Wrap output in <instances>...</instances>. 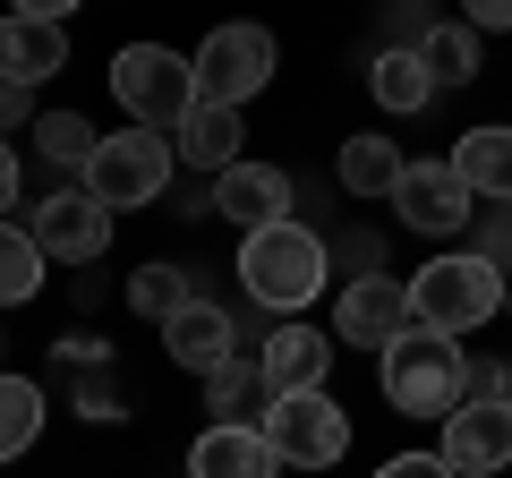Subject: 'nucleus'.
<instances>
[{
    "instance_id": "obj_14",
    "label": "nucleus",
    "mask_w": 512,
    "mask_h": 478,
    "mask_svg": "<svg viewBox=\"0 0 512 478\" xmlns=\"http://www.w3.org/2000/svg\"><path fill=\"white\" fill-rule=\"evenodd\" d=\"M256 359H265L274 393H316V385H325V368H333V333H316V325H299V316H291V325L265 333Z\"/></svg>"
},
{
    "instance_id": "obj_31",
    "label": "nucleus",
    "mask_w": 512,
    "mask_h": 478,
    "mask_svg": "<svg viewBox=\"0 0 512 478\" xmlns=\"http://www.w3.org/2000/svg\"><path fill=\"white\" fill-rule=\"evenodd\" d=\"M461 26L470 35H512V0H461Z\"/></svg>"
},
{
    "instance_id": "obj_4",
    "label": "nucleus",
    "mask_w": 512,
    "mask_h": 478,
    "mask_svg": "<svg viewBox=\"0 0 512 478\" xmlns=\"http://www.w3.org/2000/svg\"><path fill=\"white\" fill-rule=\"evenodd\" d=\"M111 94H120V111L137 120V129H163V137L205 103L197 94V60L163 52V43H128V52L111 60Z\"/></svg>"
},
{
    "instance_id": "obj_16",
    "label": "nucleus",
    "mask_w": 512,
    "mask_h": 478,
    "mask_svg": "<svg viewBox=\"0 0 512 478\" xmlns=\"http://www.w3.org/2000/svg\"><path fill=\"white\" fill-rule=\"evenodd\" d=\"M205 410H214V427H256L265 410H274V376H265V359H222L214 376H205Z\"/></svg>"
},
{
    "instance_id": "obj_17",
    "label": "nucleus",
    "mask_w": 512,
    "mask_h": 478,
    "mask_svg": "<svg viewBox=\"0 0 512 478\" xmlns=\"http://www.w3.org/2000/svg\"><path fill=\"white\" fill-rule=\"evenodd\" d=\"M69 60V35L43 18H0V86H43Z\"/></svg>"
},
{
    "instance_id": "obj_28",
    "label": "nucleus",
    "mask_w": 512,
    "mask_h": 478,
    "mask_svg": "<svg viewBox=\"0 0 512 478\" xmlns=\"http://www.w3.org/2000/svg\"><path fill=\"white\" fill-rule=\"evenodd\" d=\"M478 257H487L495 274H512V205H495V214L478 222Z\"/></svg>"
},
{
    "instance_id": "obj_7",
    "label": "nucleus",
    "mask_w": 512,
    "mask_h": 478,
    "mask_svg": "<svg viewBox=\"0 0 512 478\" xmlns=\"http://www.w3.org/2000/svg\"><path fill=\"white\" fill-rule=\"evenodd\" d=\"M197 94L205 103H248V94H265V77H274V35L265 26H214V35L197 43Z\"/></svg>"
},
{
    "instance_id": "obj_6",
    "label": "nucleus",
    "mask_w": 512,
    "mask_h": 478,
    "mask_svg": "<svg viewBox=\"0 0 512 478\" xmlns=\"http://www.w3.org/2000/svg\"><path fill=\"white\" fill-rule=\"evenodd\" d=\"M171 163H180V146H163V129H120V137H103L94 146V163H86V197L94 205H154L171 188Z\"/></svg>"
},
{
    "instance_id": "obj_13",
    "label": "nucleus",
    "mask_w": 512,
    "mask_h": 478,
    "mask_svg": "<svg viewBox=\"0 0 512 478\" xmlns=\"http://www.w3.org/2000/svg\"><path fill=\"white\" fill-rule=\"evenodd\" d=\"M214 205H222V222H239V231H265V222L291 214V180H282L274 163H231L214 180Z\"/></svg>"
},
{
    "instance_id": "obj_2",
    "label": "nucleus",
    "mask_w": 512,
    "mask_h": 478,
    "mask_svg": "<svg viewBox=\"0 0 512 478\" xmlns=\"http://www.w3.org/2000/svg\"><path fill=\"white\" fill-rule=\"evenodd\" d=\"M461 393H470V359H461L453 333L410 325L402 342H384V402L402 419H453Z\"/></svg>"
},
{
    "instance_id": "obj_9",
    "label": "nucleus",
    "mask_w": 512,
    "mask_h": 478,
    "mask_svg": "<svg viewBox=\"0 0 512 478\" xmlns=\"http://www.w3.org/2000/svg\"><path fill=\"white\" fill-rule=\"evenodd\" d=\"M35 248L52 265H94L111 248V205H94L86 188H60V197L35 205Z\"/></svg>"
},
{
    "instance_id": "obj_12",
    "label": "nucleus",
    "mask_w": 512,
    "mask_h": 478,
    "mask_svg": "<svg viewBox=\"0 0 512 478\" xmlns=\"http://www.w3.org/2000/svg\"><path fill=\"white\" fill-rule=\"evenodd\" d=\"M188 478H282V453L265 444V427H205L188 444Z\"/></svg>"
},
{
    "instance_id": "obj_36",
    "label": "nucleus",
    "mask_w": 512,
    "mask_h": 478,
    "mask_svg": "<svg viewBox=\"0 0 512 478\" xmlns=\"http://www.w3.org/2000/svg\"><path fill=\"white\" fill-rule=\"evenodd\" d=\"M504 316H512V291H504Z\"/></svg>"
},
{
    "instance_id": "obj_3",
    "label": "nucleus",
    "mask_w": 512,
    "mask_h": 478,
    "mask_svg": "<svg viewBox=\"0 0 512 478\" xmlns=\"http://www.w3.org/2000/svg\"><path fill=\"white\" fill-rule=\"evenodd\" d=\"M504 291H512V282L495 274L478 248L436 257L419 282H410V325H427V333H478L495 308H504Z\"/></svg>"
},
{
    "instance_id": "obj_20",
    "label": "nucleus",
    "mask_w": 512,
    "mask_h": 478,
    "mask_svg": "<svg viewBox=\"0 0 512 478\" xmlns=\"http://www.w3.org/2000/svg\"><path fill=\"white\" fill-rule=\"evenodd\" d=\"M453 171L470 180L478 205H512V129H470L453 146Z\"/></svg>"
},
{
    "instance_id": "obj_26",
    "label": "nucleus",
    "mask_w": 512,
    "mask_h": 478,
    "mask_svg": "<svg viewBox=\"0 0 512 478\" xmlns=\"http://www.w3.org/2000/svg\"><path fill=\"white\" fill-rule=\"evenodd\" d=\"M188 299H197V282H188L180 265H137V274H128V308L154 316V325H171Z\"/></svg>"
},
{
    "instance_id": "obj_22",
    "label": "nucleus",
    "mask_w": 512,
    "mask_h": 478,
    "mask_svg": "<svg viewBox=\"0 0 512 478\" xmlns=\"http://www.w3.org/2000/svg\"><path fill=\"white\" fill-rule=\"evenodd\" d=\"M35 146H43V163L86 171V163H94V146H103V129H94L86 111H35Z\"/></svg>"
},
{
    "instance_id": "obj_34",
    "label": "nucleus",
    "mask_w": 512,
    "mask_h": 478,
    "mask_svg": "<svg viewBox=\"0 0 512 478\" xmlns=\"http://www.w3.org/2000/svg\"><path fill=\"white\" fill-rule=\"evenodd\" d=\"M60 359H69V368H77V359H86V368H103V342H94V333H69V342H60Z\"/></svg>"
},
{
    "instance_id": "obj_11",
    "label": "nucleus",
    "mask_w": 512,
    "mask_h": 478,
    "mask_svg": "<svg viewBox=\"0 0 512 478\" xmlns=\"http://www.w3.org/2000/svg\"><path fill=\"white\" fill-rule=\"evenodd\" d=\"M444 461H453L461 478H495L512 461V402H461L453 419H444Z\"/></svg>"
},
{
    "instance_id": "obj_33",
    "label": "nucleus",
    "mask_w": 512,
    "mask_h": 478,
    "mask_svg": "<svg viewBox=\"0 0 512 478\" xmlns=\"http://www.w3.org/2000/svg\"><path fill=\"white\" fill-rule=\"evenodd\" d=\"M69 9H77V0H9V18H43V26H60Z\"/></svg>"
},
{
    "instance_id": "obj_10",
    "label": "nucleus",
    "mask_w": 512,
    "mask_h": 478,
    "mask_svg": "<svg viewBox=\"0 0 512 478\" xmlns=\"http://www.w3.org/2000/svg\"><path fill=\"white\" fill-rule=\"evenodd\" d=\"M333 333L359 350H384L410 333V282L393 274H367V282H342V299H333Z\"/></svg>"
},
{
    "instance_id": "obj_15",
    "label": "nucleus",
    "mask_w": 512,
    "mask_h": 478,
    "mask_svg": "<svg viewBox=\"0 0 512 478\" xmlns=\"http://www.w3.org/2000/svg\"><path fill=\"white\" fill-rule=\"evenodd\" d=\"M163 350H171V359H180V368L214 376L222 359H239V325H231V316L214 308V299H188V308H180V316H171V325H163Z\"/></svg>"
},
{
    "instance_id": "obj_8",
    "label": "nucleus",
    "mask_w": 512,
    "mask_h": 478,
    "mask_svg": "<svg viewBox=\"0 0 512 478\" xmlns=\"http://www.w3.org/2000/svg\"><path fill=\"white\" fill-rule=\"evenodd\" d=\"M393 214H402L410 231H427V239H453V231H470L478 197H470V180L453 171V154H444V163H410V171H402Z\"/></svg>"
},
{
    "instance_id": "obj_24",
    "label": "nucleus",
    "mask_w": 512,
    "mask_h": 478,
    "mask_svg": "<svg viewBox=\"0 0 512 478\" xmlns=\"http://www.w3.org/2000/svg\"><path fill=\"white\" fill-rule=\"evenodd\" d=\"M43 248H35V231H18V222H0V308H18V299H35L43 291Z\"/></svg>"
},
{
    "instance_id": "obj_18",
    "label": "nucleus",
    "mask_w": 512,
    "mask_h": 478,
    "mask_svg": "<svg viewBox=\"0 0 512 478\" xmlns=\"http://www.w3.org/2000/svg\"><path fill=\"white\" fill-rule=\"evenodd\" d=\"M171 137H180V163L205 171V180H222V171L239 163V111H231V103H197Z\"/></svg>"
},
{
    "instance_id": "obj_23",
    "label": "nucleus",
    "mask_w": 512,
    "mask_h": 478,
    "mask_svg": "<svg viewBox=\"0 0 512 478\" xmlns=\"http://www.w3.org/2000/svg\"><path fill=\"white\" fill-rule=\"evenodd\" d=\"M419 60H427V77H436V94H453V86L478 77V35H470V26H427Z\"/></svg>"
},
{
    "instance_id": "obj_30",
    "label": "nucleus",
    "mask_w": 512,
    "mask_h": 478,
    "mask_svg": "<svg viewBox=\"0 0 512 478\" xmlns=\"http://www.w3.org/2000/svg\"><path fill=\"white\" fill-rule=\"evenodd\" d=\"M376 478H461V470H453L444 453H393V461H384Z\"/></svg>"
},
{
    "instance_id": "obj_27",
    "label": "nucleus",
    "mask_w": 512,
    "mask_h": 478,
    "mask_svg": "<svg viewBox=\"0 0 512 478\" xmlns=\"http://www.w3.org/2000/svg\"><path fill=\"white\" fill-rule=\"evenodd\" d=\"M333 265H350V282H367L384 265V239L376 231H342V239H333Z\"/></svg>"
},
{
    "instance_id": "obj_19",
    "label": "nucleus",
    "mask_w": 512,
    "mask_h": 478,
    "mask_svg": "<svg viewBox=\"0 0 512 478\" xmlns=\"http://www.w3.org/2000/svg\"><path fill=\"white\" fill-rule=\"evenodd\" d=\"M367 94H376V111H427L436 103V77H427L419 43H393V52H376V69H367Z\"/></svg>"
},
{
    "instance_id": "obj_32",
    "label": "nucleus",
    "mask_w": 512,
    "mask_h": 478,
    "mask_svg": "<svg viewBox=\"0 0 512 478\" xmlns=\"http://www.w3.org/2000/svg\"><path fill=\"white\" fill-rule=\"evenodd\" d=\"M9 205H18V146L0 137V222H9Z\"/></svg>"
},
{
    "instance_id": "obj_5",
    "label": "nucleus",
    "mask_w": 512,
    "mask_h": 478,
    "mask_svg": "<svg viewBox=\"0 0 512 478\" xmlns=\"http://www.w3.org/2000/svg\"><path fill=\"white\" fill-rule=\"evenodd\" d=\"M265 444L282 453V470H333V461L350 453V410L333 402L325 385L316 393H274V410H265Z\"/></svg>"
},
{
    "instance_id": "obj_1",
    "label": "nucleus",
    "mask_w": 512,
    "mask_h": 478,
    "mask_svg": "<svg viewBox=\"0 0 512 478\" xmlns=\"http://www.w3.org/2000/svg\"><path fill=\"white\" fill-rule=\"evenodd\" d=\"M239 282H248V299L256 308H282V316H299L316 291L333 282V248H325V231H308V222H265V231H248L239 239Z\"/></svg>"
},
{
    "instance_id": "obj_35",
    "label": "nucleus",
    "mask_w": 512,
    "mask_h": 478,
    "mask_svg": "<svg viewBox=\"0 0 512 478\" xmlns=\"http://www.w3.org/2000/svg\"><path fill=\"white\" fill-rule=\"evenodd\" d=\"M0 120H26V129H35V111H26V86H0Z\"/></svg>"
},
{
    "instance_id": "obj_21",
    "label": "nucleus",
    "mask_w": 512,
    "mask_h": 478,
    "mask_svg": "<svg viewBox=\"0 0 512 478\" xmlns=\"http://www.w3.org/2000/svg\"><path fill=\"white\" fill-rule=\"evenodd\" d=\"M402 154H393V137H350L342 146V188L350 197H393V188H402Z\"/></svg>"
},
{
    "instance_id": "obj_29",
    "label": "nucleus",
    "mask_w": 512,
    "mask_h": 478,
    "mask_svg": "<svg viewBox=\"0 0 512 478\" xmlns=\"http://www.w3.org/2000/svg\"><path fill=\"white\" fill-rule=\"evenodd\" d=\"M470 393L478 402H512V359H470ZM461 393V402H470Z\"/></svg>"
},
{
    "instance_id": "obj_25",
    "label": "nucleus",
    "mask_w": 512,
    "mask_h": 478,
    "mask_svg": "<svg viewBox=\"0 0 512 478\" xmlns=\"http://www.w3.org/2000/svg\"><path fill=\"white\" fill-rule=\"evenodd\" d=\"M35 436H43V393L26 385V376L0 368V461H18Z\"/></svg>"
}]
</instances>
